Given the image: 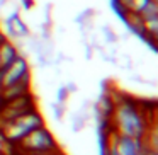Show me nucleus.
Wrapping results in <instances>:
<instances>
[{"label": "nucleus", "instance_id": "nucleus-1", "mask_svg": "<svg viewBox=\"0 0 158 155\" xmlns=\"http://www.w3.org/2000/svg\"><path fill=\"white\" fill-rule=\"evenodd\" d=\"M109 92L114 99V107L109 118L110 128L121 136L143 138L148 126L156 121L148 119L141 102L131 99L126 94H116L114 90H109Z\"/></svg>", "mask_w": 158, "mask_h": 155}, {"label": "nucleus", "instance_id": "nucleus-2", "mask_svg": "<svg viewBox=\"0 0 158 155\" xmlns=\"http://www.w3.org/2000/svg\"><path fill=\"white\" fill-rule=\"evenodd\" d=\"M43 124H46L43 114L39 113L38 109H34V111H31V113H26V114H22V116L15 118V119L7 121L5 124H2V126H0V133H2V136L14 147V145L19 143L27 133H31L32 130L43 126Z\"/></svg>", "mask_w": 158, "mask_h": 155}, {"label": "nucleus", "instance_id": "nucleus-3", "mask_svg": "<svg viewBox=\"0 0 158 155\" xmlns=\"http://www.w3.org/2000/svg\"><path fill=\"white\" fill-rule=\"evenodd\" d=\"M14 148L19 152V155H27V153H43V152H51L60 148L55 135L46 128V124L32 130L27 133L19 143L14 145Z\"/></svg>", "mask_w": 158, "mask_h": 155}, {"label": "nucleus", "instance_id": "nucleus-4", "mask_svg": "<svg viewBox=\"0 0 158 155\" xmlns=\"http://www.w3.org/2000/svg\"><path fill=\"white\" fill-rule=\"evenodd\" d=\"M104 155H144V148L141 138L121 136L112 128L104 131Z\"/></svg>", "mask_w": 158, "mask_h": 155}, {"label": "nucleus", "instance_id": "nucleus-5", "mask_svg": "<svg viewBox=\"0 0 158 155\" xmlns=\"http://www.w3.org/2000/svg\"><path fill=\"white\" fill-rule=\"evenodd\" d=\"M34 109H38L34 94H27V96L15 97V99H10V101H4L2 106H0V126L5 124L7 121H12Z\"/></svg>", "mask_w": 158, "mask_h": 155}, {"label": "nucleus", "instance_id": "nucleus-6", "mask_svg": "<svg viewBox=\"0 0 158 155\" xmlns=\"http://www.w3.org/2000/svg\"><path fill=\"white\" fill-rule=\"evenodd\" d=\"M0 75H2V89H4V87H9L22 80L24 77L31 75V67H29L24 55H19L10 65H7L5 68H0Z\"/></svg>", "mask_w": 158, "mask_h": 155}, {"label": "nucleus", "instance_id": "nucleus-7", "mask_svg": "<svg viewBox=\"0 0 158 155\" xmlns=\"http://www.w3.org/2000/svg\"><path fill=\"white\" fill-rule=\"evenodd\" d=\"M27 94H32L31 90V75L24 77L22 80L12 84L9 87H4L0 90V97L2 101H10V99H15V97H22V96H27Z\"/></svg>", "mask_w": 158, "mask_h": 155}, {"label": "nucleus", "instance_id": "nucleus-8", "mask_svg": "<svg viewBox=\"0 0 158 155\" xmlns=\"http://www.w3.org/2000/svg\"><path fill=\"white\" fill-rule=\"evenodd\" d=\"M7 28H9L10 36H14V38L24 39V38H27V36H29V28L26 26V22L22 21L17 14L7 17Z\"/></svg>", "mask_w": 158, "mask_h": 155}, {"label": "nucleus", "instance_id": "nucleus-9", "mask_svg": "<svg viewBox=\"0 0 158 155\" xmlns=\"http://www.w3.org/2000/svg\"><path fill=\"white\" fill-rule=\"evenodd\" d=\"M21 53L17 51L14 45H12L9 39H5L2 45H0V68H5L7 65H10Z\"/></svg>", "mask_w": 158, "mask_h": 155}, {"label": "nucleus", "instance_id": "nucleus-10", "mask_svg": "<svg viewBox=\"0 0 158 155\" xmlns=\"http://www.w3.org/2000/svg\"><path fill=\"white\" fill-rule=\"evenodd\" d=\"M121 17L124 19L126 26L134 32V34H138L139 38L144 34V24H143V19H141L139 14H134V12H126V14L121 15Z\"/></svg>", "mask_w": 158, "mask_h": 155}, {"label": "nucleus", "instance_id": "nucleus-11", "mask_svg": "<svg viewBox=\"0 0 158 155\" xmlns=\"http://www.w3.org/2000/svg\"><path fill=\"white\" fill-rule=\"evenodd\" d=\"M150 4V0H131L129 5V12H134V14H141L143 9Z\"/></svg>", "mask_w": 158, "mask_h": 155}, {"label": "nucleus", "instance_id": "nucleus-12", "mask_svg": "<svg viewBox=\"0 0 158 155\" xmlns=\"http://www.w3.org/2000/svg\"><path fill=\"white\" fill-rule=\"evenodd\" d=\"M129 5H131V0H116V9L119 11L121 15L129 12Z\"/></svg>", "mask_w": 158, "mask_h": 155}, {"label": "nucleus", "instance_id": "nucleus-13", "mask_svg": "<svg viewBox=\"0 0 158 155\" xmlns=\"http://www.w3.org/2000/svg\"><path fill=\"white\" fill-rule=\"evenodd\" d=\"M27 155H65L61 152V148H56V150H51V152H43V153H27Z\"/></svg>", "mask_w": 158, "mask_h": 155}, {"label": "nucleus", "instance_id": "nucleus-14", "mask_svg": "<svg viewBox=\"0 0 158 155\" xmlns=\"http://www.w3.org/2000/svg\"><path fill=\"white\" fill-rule=\"evenodd\" d=\"M144 155H158V152H155V150H146V153Z\"/></svg>", "mask_w": 158, "mask_h": 155}, {"label": "nucleus", "instance_id": "nucleus-15", "mask_svg": "<svg viewBox=\"0 0 158 155\" xmlns=\"http://www.w3.org/2000/svg\"><path fill=\"white\" fill-rule=\"evenodd\" d=\"M2 102H4V101H2V97H0V106H2Z\"/></svg>", "mask_w": 158, "mask_h": 155}, {"label": "nucleus", "instance_id": "nucleus-16", "mask_svg": "<svg viewBox=\"0 0 158 155\" xmlns=\"http://www.w3.org/2000/svg\"><path fill=\"white\" fill-rule=\"evenodd\" d=\"M0 155H5V153H2V152H0Z\"/></svg>", "mask_w": 158, "mask_h": 155}, {"label": "nucleus", "instance_id": "nucleus-17", "mask_svg": "<svg viewBox=\"0 0 158 155\" xmlns=\"http://www.w3.org/2000/svg\"><path fill=\"white\" fill-rule=\"evenodd\" d=\"M155 2H158V0H155Z\"/></svg>", "mask_w": 158, "mask_h": 155}, {"label": "nucleus", "instance_id": "nucleus-18", "mask_svg": "<svg viewBox=\"0 0 158 155\" xmlns=\"http://www.w3.org/2000/svg\"><path fill=\"white\" fill-rule=\"evenodd\" d=\"M0 32H2V31H0Z\"/></svg>", "mask_w": 158, "mask_h": 155}]
</instances>
